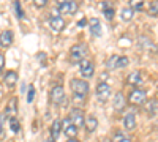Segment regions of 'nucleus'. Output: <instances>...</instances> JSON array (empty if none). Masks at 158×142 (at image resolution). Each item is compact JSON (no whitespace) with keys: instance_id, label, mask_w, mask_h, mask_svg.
Here are the masks:
<instances>
[{"instance_id":"obj_3","label":"nucleus","mask_w":158,"mask_h":142,"mask_svg":"<svg viewBox=\"0 0 158 142\" xmlns=\"http://www.w3.org/2000/svg\"><path fill=\"white\" fill-rule=\"evenodd\" d=\"M85 54H87V49L84 44H74L70 49V62L71 63H81L84 60Z\"/></svg>"},{"instance_id":"obj_26","label":"nucleus","mask_w":158,"mask_h":142,"mask_svg":"<svg viewBox=\"0 0 158 142\" xmlns=\"http://www.w3.org/2000/svg\"><path fill=\"white\" fill-rule=\"evenodd\" d=\"M10 126H11V131L13 133H18L19 131V122H18L16 117H11L10 119Z\"/></svg>"},{"instance_id":"obj_13","label":"nucleus","mask_w":158,"mask_h":142,"mask_svg":"<svg viewBox=\"0 0 158 142\" xmlns=\"http://www.w3.org/2000/svg\"><path fill=\"white\" fill-rule=\"evenodd\" d=\"M18 112V99L16 98H11L10 99V103L6 104V108H5V117L6 119H11V117H15V114Z\"/></svg>"},{"instance_id":"obj_20","label":"nucleus","mask_w":158,"mask_h":142,"mask_svg":"<svg viewBox=\"0 0 158 142\" xmlns=\"http://www.w3.org/2000/svg\"><path fill=\"white\" fill-rule=\"evenodd\" d=\"M147 111H149L150 115L158 114V99H150V101L147 103Z\"/></svg>"},{"instance_id":"obj_24","label":"nucleus","mask_w":158,"mask_h":142,"mask_svg":"<svg viewBox=\"0 0 158 142\" xmlns=\"http://www.w3.org/2000/svg\"><path fill=\"white\" fill-rule=\"evenodd\" d=\"M118 57H120V55H111V57H109V60L106 62V67H108L109 70H114V68H117V62H118Z\"/></svg>"},{"instance_id":"obj_30","label":"nucleus","mask_w":158,"mask_h":142,"mask_svg":"<svg viewBox=\"0 0 158 142\" xmlns=\"http://www.w3.org/2000/svg\"><path fill=\"white\" fill-rule=\"evenodd\" d=\"M32 2H33V5H35V6H38V8H43V6H46L48 0H32Z\"/></svg>"},{"instance_id":"obj_15","label":"nucleus","mask_w":158,"mask_h":142,"mask_svg":"<svg viewBox=\"0 0 158 142\" xmlns=\"http://www.w3.org/2000/svg\"><path fill=\"white\" fill-rule=\"evenodd\" d=\"M60 131H62V122L56 119L54 122H52V126H51V139L52 140H57Z\"/></svg>"},{"instance_id":"obj_9","label":"nucleus","mask_w":158,"mask_h":142,"mask_svg":"<svg viewBox=\"0 0 158 142\" xmlns=\"http://www.w3.org/2000/svg\"><path fill=\"white\" fill-rule=\"evenodd\" d=\"M62 128H63V133H65V136H67V137H70V139H74V137H76L77 128L71 123L70 117H67V119L62 122Z\"/></svg>"},{"instance_id":"obj_7","label":"nucleus","mask_w":158,"mask_h":142,"mask_svg":"<svg viewBox=\"0 0 158 142\" xmlns=\"http://www.w3.org/2000/svg\"><path fill=\"white\" fill-rule=\"evenodd\" d=\"M111 96V87L106 82H100L97 87V98L100 103H106Z\"/></svg>"},{"instance_id":"obj_23","label":"nucleus","mask_w":158,"mask_h":142,"mask_svg":"<svg viewBox=\"0 0 158 142\" xmlns=\"http://www.w3.org/2000/svg\"><path fill=\"white\" fill-rule=\"evenodd\" d=\"M133 14H135V11L131 10V8H123L120 11V16L123 21H130V19H133Z\"/></svg>"},{"instance_id":"obj_12","label":"nucleus","mask_w":158,"mask_h":142,"mask_svg":"<svg viewBox=\"0 0 158 142\" xmlns=\"http://www.w3.org/2000/svg\"><path fill=\"white\" fill-rule=\"evenodd\" d=\"M112 106H114V109H115L117 112H120V111H123V109H125V106H127V101H125V98H123V95H122L120 92H117V93L114 95Z\"/></svg>"},{"instance_id":"obj_35","label":"nucleus","mask_w":158,"mask_h":142,"mask_svg":"<svg viewBox=\"0 0 158 142\" xmlns=\"http://www.w3.org/2000/svg\"><path fill=\"white\" fill-rule=\"evenodd\" d=\"M67 142H79V140H77V139H68Z\"/></svg>"},{"instance_id":"obj_1","label":"nucleus","mask_w":158,"mask_h":142,"mask_svg":"<svg viewBox=\"0 0 158 142\" xmlns=\"http://www.w3.org/2000/svg\"><path fill=\"white\" fill-rule=\"evenodd\" d=\"M71 85V92L74 96V101H84L89 95V82L82 81V79H71L70 81Z\"/></svg>"},{"instance_id":"obj_2","label":"nucleus","mask_w":158,"mask_h":142,"mask_svg":"<svg viewBox=\"0 0 158 142\" xmlns=\"http://www.w3.org/2000/svg\"><path fill=\"white\" fill-rule=\"evenodd\" d=\"M56 5L62 14H74L77 11V3L74 0H56Z\"/></svg>"},{"instance_id":"obj_33","label":"nucleus","mask_w":158,"mask_h":142,"mask_svg":"<svg viewBox=\"0 0 158 142\" xmlns=\"http://www.w3.org/2000/svg\"><path fill=\"white\" fill-rule=\"evenodd\" d=\"M3 67H5V55H3L2 52H0V73H2Z\"/></svg>"},{"instance_id":"obj_27","label":"nucleus","mask_w":158,"mask_h":142,"mask_svg":"<svg viewBox=\"0 0 158 142\" xmlns=\"http://www.w3.org/2000/svg\"><path fill=\"white\" fill-rule=\"evenodd\" d=\"M128 63H130L128 57L122 55V57H118V62H117V68H125V67L128 65Z\"/></svg>"},{"instance_id":"obj_34","label":"nucleus","mask_w":158,"mask_h":142,"mask_svg":"<svg viewBox=\"0 0 158 142\" xmlns=\"http://www.w3.org/2000/svg\"><path fill=\"white\" fill-rule=\"evenodd\" d=\"M77 25H79V27H85V25H87V19H85V18H82L81 21L77 22Z\"/></svg>"},{"instance_id":"obj_28","label":"nucleus","mask_w":158,"mask_h":142,"mask_svg":"<svg viewBox=\"0 0 158 142\" xmlns=\"http://www.w3.org/2000/svg\"><path fill=\"white\" fill-rule=\"evenodd\" d=\"M103 13H104V16H106V19H109V21L114 18V8H112V6H108V8L104 6Z\"/></svg>"},{"instance_id":"obj_5","label":"nucleus","mask_w":158,"mask_h":142,"mask_svg":"<svg viewBox=\"0 0 158 142\" xmlns=\"http://www.w3.org/2000/svg\"><path fill=\"white\" fill-rule=\"evenodd\" d=\"M70 120L71 123L76 126V128H82L85 126V117H84V111L82 109H71V114H70Z\"/></svg>"},{"instance_id":"obj_18","label":"nucleus","mask_w":158,"mask_h":142,"mask_svg":"<svg viewBox=\"0 0 158 142\" xmlns=\"http://www.w3.org/2000/svg\"><path fill=\"white\" fill-rule=\"evenodd\" d=\"M89 25H90L92 35H94V36H101V24H100L98 19H92Z\"/></svg>"},{"instance_id":"obj_16","label":"nucleus","mask_w":158,"mask_h":142,"mask_svg":"<svg viewBox=\"0 0 158 142\" xmlns=\"http://www.w3.org/2000/svg\"><path fill=\"white\" fill-rule=\"evenodd\" d=\"M127 82L130 85H139L142 82V74L141 71H133V73H130L128 77H127Z\"/></svg>"},{"instance_id":"obj_25","label":"nucleus","mask_w":158,"mask_h":142,"mask_svg":"<svg viewBox=\"0 0 158 142\" xmlns=\"http://www.w3.org/2000/svg\"><path fill=\"white\" fill-rule=\"evenodd\" d=\"M149 14L150 16H156L158 14V0H152L149 5Z\"/></svg>"},{"instance_id":"obj_6","label":"nucleus","mask_w":158,"mask_h":142,"mask_svg":"<svg viewBox=\"0 0 158 142\" xmlns=\"http://www.w3.org/2000/svg\"><path fill=\"white\" fill-rule=\"evenodd\" d=\"M51 101L54 103V104L60 106L65 103V90L62 85H56V87H52L51 90Z\"/></svg>"},{"instance_id":"obj_11","label":"nucleus","mask_w":158,"mask_h":142,"mask_svg":"<svg viewBox=\"0 0 158 142\" xmlns=\"http://www.w3.org/2000/svg\"><path fill=\"white\" fill-rule=\"evenodd\" d=\"M49 25L54 32H62L65 29V21L60 16H51L49 19Z\"/></svg>"},{"instance_id":"obj_29","label":"nucleus","mask_w":158,"mask_h":142,"mask_svg":"<svg viewBox=\"0 0 158 142\" xmlns=\"http://www.w3.org/2000/svg\"><path fill=\"white\" fill-rule=\"evenodd\" d=\"M33 98H35V88H33V85H30L29 93H27V101H29V103H32V101H33Z\"/></svg>"},{"instance_id":"obj_14","label":"nucleus","mask_w":158,"mask_h":142,"mask_svg":"<svg viewBox=\"0 0 158 142\" xmlns=\"http://www.w3.org/2000/svg\"><path fill=\"white\" fill-rule=\"evenodd\" d=\"M3 82H5V85L10 87V88L15 87L16 82H18V73H16V71H6L5 76H3Z\"/></svg>"},{"instance_id":"obj_10","label":"nucleus","mask_w":158,"mask_h":142,"mask_svg":"<svg viewBox=\"0 0 158 142\" xmlns=\"http://www.w3.org/2000/svg\"><path fill=\"white\" fill-rule=\"evenodd\" d=\"M13 40H15V33L11 30H3L0 33V46L2 47H10L13 44Z\"/></svg>"},{"instance_id":"obj_32","label":"nucleus","mask_w":158,"mask_h":142,"mask_svg":"<svg viewBox=\"0 0 158 142\" xmlns=\"http://www.w3.org/2000/svg\"><path fill=\"white\" fill-rule=\"evenodd\" d=\"M15 6H16V14H18V18H22V16H24V13H22L21 3H19V2H15Z\"/></svg>"},{"instance_id":"obj_19","label":"nucleus","mask_w":158,"mask_h":142,"mask_svg":"<svg viewBox=\"0 0 158 142\" xmlns=\"http://www.w3.org/2000/svg\"><path fill=\"white\" fill-rule=\"evenodd\" d=\"M97 126H98V120L94 117V115H89V117L85 119V128H87V131L89 133H94L97 130Z\"/></svg>"},{"instance_id":"obj_17","label":"nucleus","mask_w":158,"mask_h":142,"mask_svg":"<svg viewBox=\"0 0 158 142\" xmlns=\"http://www.w3.org/2000/svg\"><path fill=\"white\" fill-rule=\"evenodd\" d=\"M123 126H125V130H133V128L136 126V117H135L133 112H130V114L125 115V119H123Z\"/></svg>"},{"instance_id":"obj_4","label":"nucleus","mask_w":158,"mask_h":142,"mask_svg":"<svg viewBox=\"0 0 158 142\" xmlns=\"http://www.w3.org/2000/svg\"><path fill=\"white\" fill-rule=\"evenodd\" d=\"M128 101H130V104H133V106L144 104V103H146V92L141 88H133L128 95Z\"/></svg>"},{"instance_id":"obj_36","label":"nucleus","mask_w":158,"mask_h":142,"mask_svg":"<svg viewBox=\"0 0 158 142\" xmlns=\"http://www.w3.org/2000/svg\"><path fill=\"white\" fill-rule=\"evenodd\" d=\"M48 142H56V140H52V139H51V137H49V139H48Z\"/></svg>"},{"instance_id":"obj_31","label":"nucleus","mask_w":158,"mask_h":142,"mask_svg":"<svg viewBox=\"0 0 158 142\" xmlns=\"http://www.w3.org/2000/svg\"><path fill=\"white\" fill-rule=\"evenodd\" d=\"M5 120H6V117H5V114H0V136H2V133H3V126H5Z\"/></svg>"},{"instance_id":"obj_8","label":"nucleus","mask_w":158,"mask_h":142,"mask_svg":"<svg viewBox=\"0 0 158 142\" xmlns=\"http://www.w3.org/2000/svg\"><path fill=\"white\" fill-rule=\"evenodd\" d=\"M79 71H81L82 77H85V79H90V77L94 76V71H95L94 63H92L90 60H87V59H84L81 63H79Z\"/></svg>"},{"instance_id":"obj_21","label":"nucleus","mask_w":158,"mask_h":142,"mask_svg":"<svg viewBox=\"0 0 158 142\" xmlns=\"http://www.w3.org/2000/svg\"><path fill=\"white\" fill-rule=\"evenodd\" d=\"M146 0H130V8L133 11H141Z\"/></svg>"},{"instance_id":"obj_22","label":"nucleus","mask_w":158,"mask_h":142,"mask_svg":"<svg viewBox=\"0 0 158 142\" xmlns=\"http://www.w3.org/2000/svg\"><path fill=\"white\" fill-rule=\"evenodd\" d=\"M112 142H131V139H130L127 134L117 131V133L114 134V137H112Z\"/></svg>"}]
</instances>
